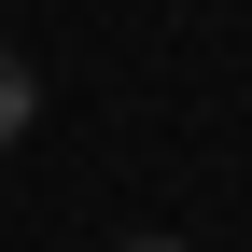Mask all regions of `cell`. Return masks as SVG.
<instances>
[{"instance_id":"obj_1","label":"cell","mask_w":252,"mask_h":252,"mask_svg":"<svg viewBox=\"0 0 252 252\" xmlns=\"http://www.w3.org/2000/svg\"><path fill=\"white\" fill-rule=\"evenodd\" d=\"M28 126H42V70L0 42V140H28Z\"/></svg>"},{"instance_id":"obj_2","label":"cell","mask_w":252,"mask_h":252,"mask_svg":"<svg viewBox=\"0 0 252 252\" xmlns=\"http://www.w3.org/2000/svg\"><path fill=\"white\" fill-rule=\"evenodd\" d=\"M126 252H182V238H126Z\"/></svg>"}]
</instances>
